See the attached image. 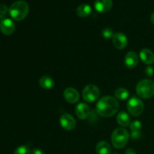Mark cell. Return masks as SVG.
Returning <instances> with one entry per match:
<instances>
[{"instance_id": "obj_4", "label": "cell", "mask_w": 154, "mask_h": 154, "mask_svg": "<svg viewBox=\"0 0 154 154\" xmlns=\"http://www.w3.org/2000/svg\"><path fill=\"white\" fill-rule=\"evenodd\" d=\"M129 138V134L123 128H117L111 135V143L117 149L123 148L127 144Z\"/></svg>"}, {"instance_id": "obj_25", "label": "cell", "mask_w": 154, "mask_h": 154, "mask_svg": "<svg viewBox=\"0 0 154 154\" xmlns=\"http://www.w3.org/2000/svg\"><path fill=\"white\" fill-rule=\"evenodd\" d=\"M140 136H141V132H132V133H131V137L134 139L140 138Z\"/></svg>"}, {"instance_id": "obj_16", "label": "cell", "mask_w": 154, "mask_h": 154, "mask_svg": "<svg viewBox=\"0 0 154 154\" xmlns=\"http://www.w3.org/2000/svg\"><path fill=\"white\" fill-rule=\"evenodd\" d=\"M39 86L44 90H51L54 87V81L51 77L43 76L39 79Z\"/></svg>"}, {"instance_id": "obj_20", "label": "cell", "mask_w": 154, "mask_h": 154, "mask_svg": "<svg viewBox=\"0 0 154 154\" xmlns=\"http://www.w3.org/2000/svg\"><path fill=\"white\" fill-rule=\"evenodd\" d=\"M14 154H31V150L28 146L22 145L15 150Z\"/></svg>"}, {"instance_id": "obj_27", "label": "cell", "mask_w": 154, "mask_h": 154, "mask_svg": "<svg viewBox=\"0 0 154 154\" xmlns=\"http://www.w3.org/2000/svg\"><path fill=\"white\" fill-rule=\"evenodd\" d=\"M125 154H136V153H135V151L134 149L129 148V149H127V150H126Z\"/></svg>"}, {"instance_id": "obj_1", "label": "cell", "mask_w": 154, "mask_h": 154, "mask_svg": "<svg viewBox=\"0 0 154 154\" xmlns=\"http://www.w3.org/2000/svg\"><path fill=\"white\" fill-rule=\"evenodd\" d=\"M119 110V102L115 98L107 96L102 97L96 105V111L104 117L114 116Z\"/></svg>"}, {"instance_id": "obj_18", "label": "cell", "mask_w": 154, "mask_h": 154, "mask_svg": "<svg viewBox=\"0 0 154 154\" xmlns=\"http://www.w3.org/2000/svg\"><path fill=\"white\" fill-rule=\"evenodd\" d=\"M92 12V8L89 5L82 4L78 7L76 13L80 17H87L90 16Z\"/></svg>"}, {"instance_id": "obj_24", "label": "cell", "mask_w": 154, "mask_h": 154, "mask_svg": "<svg viewBox=\"0 0 154 154\" xmlns=\"http://www.w3.org/2000/svg\"><path fill=\"white\" fill-rule=\"evenodd\" d=\"M146 75L147 76H151L153 75V69L151 66H148V67L146 69Z\"/></svg>"}, {"instance_id": "obj_22", "label": "cell", "mask_w": 154, "mask_h": 154, "mask_svg": "<svg viewBox=\"0 0 154 154\" xmlns=\"http://www.w3.org/2000/svg\"><path fill=\"white\" fill-rule=\"evenodd\" d=\"M102 36L105 38H111L114 37V31L112 30V29L111 28H105L102 30Z\"/></svg>"}, {"instance_id": "obj_3", "label": "cell", "mask_w": 154, "mask_h": 154, "mask_svg": "<svg viewBox=\"0 0 154 154\" xmlns=\"http://www.w3.org/2000/svg\"><path fill=\"white\" fill-rule=\"evenodd\" d=\"M136 93L141 99H150L154 96V81L144 79L140 81L136 86Z\"/></svg>"}, {"instance_id": "obj_12", "label": "cell", "mask_w": 154, "mask_h": 154, "mask_svg": "<svg viewBox=\"0 0 154 154\" xmlns=\"http://www.w3.org/2000/svg\"><path fill=\"white\" fill-rule=\"evenodd\" d=\"M112 6V0H96L94 3V7L96 10L101 13L109 11Z\"/></svg>"}, {"instance_id": "obj_19", "label": "cell", "mask_w": 154, "mask_h": 154, "mask_svg": "<svg viewBox=\"0 0 154 154\" xmlns=\"http://www.w3.org/2000/svg\"><path fill=\"white\" fill-rule=\"evenodd\" d=\"M114 96L117 99L120 100H125V99H128L129 96V92L127 89L126 88H120L117 89L114 92Z\"/></svg>"}, {"instance_id": "obj_10", "label": "cell", "mask_w": 154, "mask_h": 154, "mask_svg": "<svg viewBox=\"0 0 154 154\" xmlns=\"http://www.w3.org/2000/svg\"><path fill=\"white\" fill-rule=\"evenodd\" d=\"M63 96H64L65 99L69 103L71 104L77 103L80 99L79 93L75 88H72V87L66 88L63 93Z\"/></svg>"}, {"instance_id": "obj_9", "label": "cell", "mask_w": 154, "mask_h": 154, "mask_svg": "<svg viewBox=\"0 0 154 154\" xmlns=\"http://www.w3.org/2000/svg\"><path fill=\"white\" fill-rule=\"evenodd\" d=\"M15 24L11 19L6 18L0 22V31L5 35L13 34L15 30Z\"/></svg>"}, {"instance_id": "obj_15", "label": "cell", "mask_w": 154, "mask_h": 154, "mask_svg": "<svg viewBox=\"0 0 154 154\" xmlns=\"http://www.w3.org/2000/svg\"><path fill=\"white\" fill-rule=\"evenodd\" d=\"M117 121L120 126H123V127H126V126H129L131 123L130 116L126 111H121L117 114Z\"/></svg>"}, {"instance_id": "obj_26", "label": "cell", "mask_w": 154, "mask_h": 154, "mask_svg": "<svg viewBox=\"0 0 154 154\" xmlns=\"http://www.w3.org/2000/svg\"><path fill=\"white\" fill-rule=\"evenodd\" d=\"M32 154H45V153H44L43 150H42L41 149L35 148V149H33L32 152Z\"/></svg>"}, {"instance_id": "obj_14", "label": "cell", "mask_w": 154, "mask_h": 154, "mask_svg": "<svg viewBox=\"0 0 154 154\" xmlns=\"http://www.w3.org/2000/svg\"><path fill=\"white\" fill-rule=\"evenodd\" d=\"M139 56L141 61L144 64L150 66L154 63V54L150 50L144 48L140 51Z\"/></svg>"}, {"instance_id": "obj_28", "label": "cell", "mask_w": 154, "mask_h": 154, "mask_svg": "<svg viewBox=\"0 0 154 154\" xmlns=\"http://www.w3.org/2000/svg\"><path fill=\"white\" fill-rule=\"evenodd\" d=\"M150 21H151L152 23L154 25V12L153 13H152L151 16H150Z\"/></svg>"}, {"instance_id": "obj_5", "label": "cell", "mask_w": 154, "mask_h": 154, "mask_svg": "<svg viewBox=\"0 0 154 154\" xmlns=\"http://www.w3.org/2000/svg\"><path fill=\"white\" fill-rule=\"evenodd\" d=\"M127 110L132 116H139L144 111V103L137 96H132L127 102Z\"/></svg>"}, {"instance_id": "obj_6", "label": "cell", "mask_w": 154, "mask_h": 154, "mask_svg": "<svg viewBox=\"0 0 154 154\" xmlns=\"http://www.w3.org/2000/svg\"><path fill=\"white\" fill-rule=\"evenodd\" d=\"M100 96L99 89L94 84H88L84 87L82 92V97L87 102H94Z\"/></svg>"}, {"instance_id": "obj_23", "label": "cell", "mask_w": 154, "mask_h": 154, "mask_svg": "<svg viewBox=\"0 0 154 154\" xmlns=\"http://www.w3.org/2000/svg\"><path fill=\"white\" fill-rule=\"evenodd\" d=\"M9 8L5 4L0 5V20L2 19L6 16V14L8 11Z\"/></svg>"}, {"instance_id": "obj_8", "label": "cell", "mask_w": 154, "mask_h": 154, "mask_svg": "<svg viewBox=\"0 0 154 154\" xmlns=\"http://www.w3.org/2000/svg\"><path fill=\"white\" fill-rule=\"evenodd\" d=\"M113 45L114 48L118 50H123L127 46L128 38L125 34L122 32L115 33L112 38Z\"/></svg>"}, {"instance_id": "obj_17", "label": "cell", "mask_w": 154, "mask_h": 154, "mask_svg": "<svg viewBox=\"0 0 154 154\" xmlns=\"http://www.w3.org/2000/svg\"><path fill=\"white\" fill-rule=\"evenodd\" d=\"M98 154H111V147L107 141H99L96 147Z\"/></svg>"}, {"instance_id": "obj_13", "label": "cell", "mask_w": 154, "mask_h": 154, "mask_svg": "<svg viewBox=\"0 0 154 154\" xmlns=\"http://www.w3.org/2000/svg\"><path fill=\"white\" fill-rule=\"evenodd\" d=\"M75 113H76L77 116H78L79 119H81V120H86L89 117V115H90V110L88 105L81 102V103H79L76 106Z\"/></svg>"}, {"instance_id": "obj_7", "label": "cell", "mask_w": 154, "mask_h": 154, "mask_svg": "<svg viewBox=\"0 0 154 154\" xmlns=\"http://www.w3.org/2000/svg\"><path fill=\"white\" fill-rule=\"evenodd\" d=\"M60 123L63 129L68 131L72 130L76 126V121L75 118L69 114H62L60 118Z\"/></svg>"}, {"instance_id": "obj_2", "label": "cell", "mask_w": 154, "mask_h": 154, "mask_svg": "<svg viewBox=\"0 0 154 154\" xmlns=\"http://www.w3.org/2000/svg\"><path fill=\"white\" fill-rule=\"evenodd\" d=\"M29 11L28 4L25 1L18 0L14 2L10 6L8 10V13L12 19L17 21H20L25 19Z\"/></svg>"}, {"instance_id": "obj_21", "label": "cell", "mask_w": 154, "mask_h": 154, "mask_svg": "<svg viewBox=\"0 0 154 154\" xmlns=\"http://www.w3.org/2000/svg\"><path fill=\"white\" fill-rule=\"evenodd\" d=\"M141 126H142V124L138 120H135V121L132 122L130 123V125H129V127H130V129L132 130V132H140L141 129Z\"/></svg>"}, {"instance_id": "obj_11", "label": "cell", "mask_w": 154, "mask_h": 154, "mask_svg": "<svg viewBox=\"0 0 154 154\" xmlns=\"http://www.w3.org/2000/svg\"><path fill=\"white\" fill-rule=\"evenodd\" d=\"M124 63L128 69H134L138 63V56L135 51H129L125 56Z\"/></svg>"}]
</instances>
